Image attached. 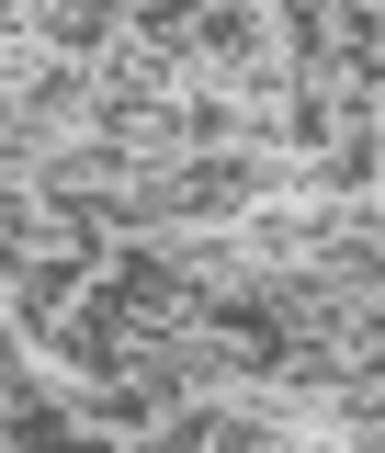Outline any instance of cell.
Instances as JSON below:
<instances>
[{
  "mask_svg": "<svg viewBox=\"0 0 385 453\" xmlns=\"http://www.w3.org/2000/svg\"><path fill=\"white\" fill-rule=\"evenodd\" d=\"M35 35V0H0V46H23Z\"/></svg>",
  "mask_w": 385,
  "mask_h": 453,
  "instance_id": "obj_1",
  "label": "cell"
}]
</instances>
